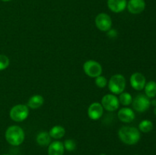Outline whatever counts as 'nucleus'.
I'll use <instances>...</instances> for the list:
<instances>
[{"label":"nucleus","instance_id":"f257e3e1","mask_svg":"<svg viewBox=\"0 0 156 155\" xmlns=\"http://www.w3.org/2000/svg\"><path fill=\"white\" fill-rule=\"evenodd\" d=\"M120 141L127 145H134L140 141L141 138L140 131L133 126H123L118 131Z\"/></svg>","mask_w":156,"mask_h":155},{"label":"nucleus","instance_id":"f03ea898","mask_svg":"<svg viewBox=\"0 0 156 155\" xmlns=\"http://www.w3.org/2000/svg\"><path fill=\"white\" fill-rule=\"evenodd\" d=\"M5 140L12 146H19L24 141L25 135L22 128L18 126H9L5 133Z\"/></svg>","mask_w":156,"mask_h":155},{"label":"nucleus","instance_id":"7ed1b4c3","mask_svg":"<svg viewBox=\"0 0 156 155\" xmlns=\"http://www.w3.org/2000/svg\"><path fill=\"white\" fill-rule=\"evenodd\" d=\"M126 78L123 74L112 75L108 81V88L113 94H120L126 88Z\"/></svg>","mask_w":156,"mask_h":155},{"label":"nucleus","instance_id":"20e7f679","mask_svg":"<svg viewBox=\"0 0 156 155\" xmlns=\"http://www.w3.org/2000/svg\"><path fill=\"white\" fill-rule=\"evenodd\" d=\"M29 108L25 104H18L14 106L9 112V116L13 121L20 122L28 117Z\"/></svg>","mask_w":156,"mask_h":155},{"label":"nucleus","instance_id":"39448f33","mask_svg":"<svg viewBox=\"0 0 156 155\" xmlns=\"http://www.w3.org/2000/svg\"><path fill=\"white\" fill-rule=\"evenodd\" d=\"M84 72L90 78H97L101 75L103 68L101 65L97 61L90 60L86 61L83 65Z\"/></svg>","mask_w":156,"mask_h":155},{"label":"nucleus","instance_id":"423d86ee","mask_svg":"<svg viewBox=\"0 0 156 155\" xmlns=\"http://www.w3.org/2000/svg\"><path fill=\"white\" fill-rule=\"evenodd\" d=\"M101 105L104 109L108 112H114L117 110L120 107L119 99L115 94H108L104 96L101 99Z\"/></svg>","mask_w":156,"mask_h":155},{"label":"nucleus","instance_id":"0eeeda50","mask_svg":"<svg viewBox=\"0 0 156 155\" xmlns=\"http://www.w3.org/2000/svg\"><path fill=\"white\" fill-rule=\"evenodd\" d=\"M133 107L136 112H144L149 109L151 106V101L144 94H139L133 100Z\"/></svg>","mask_w":156,"mask_h":155},{"label":"nucleus","instance_id":"6e6552de","mask_svg":"<svg viewBox=\"0 0 156 155\" xmlns=\"http://www.w3.org/2000/svg\"><path fill=\"white\" fill-rule=\"evenodd\" d=\"M94 23L99 30L108 32L112 27V20L110 15L106 13H100L96 16Z\"/></svg>","mask_w":156,"mask_h":155},{"label":"nucleus","instance_id":"1a4fd4ad","mask_svg":"<svg viewBox=\"0 0 156 155\" xmlns=\"http://www.w3.org/2000/svg\"><path fill=\"white\" fill-rule=\"evenodd\" d=\"M131 87L136 91H142L144 89L146 84V79L145 76L140 72H135L130 76Z\"/></svg>","mask_w":156,"mask_h":155},{"label":"nucleus","instance_id":"9d476101","mask_svg":"<svg viewBox=\"0 0 156 155\" xmlns=\"http://www.w3.org/2000/svg\"><path fill=\"white\" fill-rule=\"evenodd\" d=\"M104 114V108L101 103L94 102L91 103L88 109V115L91 120H98Z\"/></svg>","mask_w":156,"mask_h":155},{"label":"nucleus","instance_id":"9b49d317","mask_svg":"<svg viewBox=\"0 0 156 155\" xmlns=\"http://www.w3.org/2000/svg\"><path fill=\"white\" fill-rule=\"evenodd\" d=\"M126 8L129 13L138 15L142 13L146 9V2L145 0H129L127 2Z\"/></svg>","mask_w":156,"mask_h":155},{"label":"nucleus","instance_id":"f8f14e48","mask_svg":"<svg viewBox=\"0 0 156 155\" xmlns=\"http://www.w3.org/2000/svg\"><path fill=\"white\" fill-rule=\"evenodd\" d=\"M117 117L122 122L129 123L135 119V112L131 108L123 107L120 108L117 112Z\"/></svg>","mask_w":156,"mask_h":155},{"label":"nucleus","instance_id":"ddd939ff","mask_svg":"<svg viewBox=\"0 0 156 155\" xmlns=\"http://www.w3.org/2000/svg\"><path fill=\"white\" fill-rule=\"evenodd\" d=\"M108 7L114 13H120L126 9V0H108Z\"/></svg>","mask_w":156,"mask_h":155},{"label":"nucleus","instance_id":"4468645a","mask_svg":"<svg viewBox=\"0 0 156 155\" xmlns=\"http://www.w3.org/2000/svg\"><path fill=\"white\" fill-rule=\"evenodd\" d=\"M64 152H65V147L62 141L56 140L48 145V150H47L48 155H63Z\"/></svg>","mask_w":156,"mask_h":155},{"label":"nucleus","instance_id":"2eb2a0df","mask_svg":"<svg viewBox=\"0 0 156 155\" xmlns=\"http://www.w3.org/2000/svg\"><path fill=\"white\" fill-rule=\"evenodd\" d=\"M44 103V98L40 94H35L30 97L27 101V106L32 109H39Z\"/></svg>","mask_w":156,"mask_h":155},{"label":"nucleus","instance_id":"dca6fc26","mask_svg":"<svg viewBox=\"0 0 156 155\" xmlns=\"http://www.w3.org/2000/svg\"><path fill=\"white\" fill-rule=\"evenodd\" d=\"M51 138L49 132L44 131V132H41L37 134L36 141L40 146L45 147V146H48L51 143Z\"/></svg>","mask_w":156,"mask_h":155},{"label":"nucleus","instance_id":"f3484780","mask_svg":"<svg viewBox=\"0 0 156 155\" xmlns=\"http://www.w3.org/2000/svg\"><path fill=\"white\" fill-rule=\"evenodd\" d=\"M49 134L52 138L59 140L64 137L66 134V129L61 126H55L50 129Z\"/></svg>","mask_w":156,"mask_h":155},{"label":"nucleus","instance_id":"a211bd4d","mask_svg":"<svg viewBox=\"0 0 156 155\" xmlns=\"http://www.w3.org/2000/svg\"><path fill=\"white\" fill-rule=\"evenodd\" d=\"M145 94L146 97L150 98H154L156 96V82L154 81H150L145 85Z\"/></svg>","mask_w":156,"mask_h":155},{"label":"nucleus","instance_id":"6ab92c4d","mask_svg":"<svg viewBox=\"0 0 156 155\" xmlns=\"http://www.w3.org/2000/svg\"><path fill=\"white\" fill-rule=\"evenodd\" d=\"M154 128L153 122L149 119H144L139 124V130L143 133H149Z\"/></svg>","mask_w":156,"mask_h":155},{"label":"nucleus","instance_id":"aec40b11","mask_svg":"<svg viewBox=\"0 0 156 155\" xmlns=\"http://www.w3.org/2000/svg\"><path fill=\"white\" fill-rule=\"evenodd\" d=\"M119 102H120V104H122L123 106H129L133 102V97L128 92H124L121 93L120 94H119Z\"/></svg>","mask_w":156,"mask_h":155},{"label":"nucleus","instance_id":"412c9836","mask_svg":"<svg viewBox=\"0 0 156 155\" xmlns=\"http://www.w3.org/2000/svg\"><path fill=\"white\" fill-rule=\"evenodd\" d=\"M65 150L67 151H73L76 148V143L73 139H66L63 143Z\"/></svg>","mask_w":156,"mask_h":155},{"label":"nucleus","instance_id":"4be33fe9","mask_svg":"<svg viewBox=\"0 0 156 155\" xmlns=\"http://www.w3.org/2000/svg\"><path fill=\"white\" fill-rule=\"evenodd\" d=\"M10 61L8 56L5 55L0 54V71L6 69L9 67Z\"/></svg>","mask_w":156,"mask_h":155},{"label":"nucleus","instance_id":"5701e85b","mask_svg":"<svg viewBox=\"0 0 156 155\" xmlns=\"http://www.w3.org/2000/svg\"><path fill=\"white\" fill-rule=\"evenodd\" d=\"M95 84L99 88H104L108 84V79L103 75H100L98 77L95 78Z\"/></svg>","mask_w":156,"mask_h":155},{"label":"nucleus","instance_id":"b1692460","mask_svg":"<svg viewBox=\"0 0 156 155\" xmlns=\"http://www.w3.org/2000/svg\"><path fill=\"white\" fill-rule=\"evenodd\" d=\"M108 36L110 37L114 38L117 36V32L116 30H113V29H110L108 31Z\"/></svg>","mask_w":156,"mask_h":155},{"label":"nucleus","instance_id":"393cba45","mask_svg":"<svg viewBox=\"0 0 156 155\" xmlns=\"http://www.w3.org/2000/svg\"><path fill=\"white\" fill-rule=\"evenodd\" d=\"M151 105H152V106H156V100L155 99H154L153 100H152V101H151Z\"/></svg>","mask_w":156,"mask_h":155},{"label":"nucleus","instance_id":"a878e982","mask_svg":"<svg viewBox=\"0 0 156 155\" xmlns=\"http://www.w3.org/2000/svg\"><path fill=\"white\" fill-rule=\"evenodd\" d=\"M154 114L156 115V106H155V108H154Z\"/></svg>","mask_w":156,"mask_h":155},{"label":"nucleus","instance_id":"bb28decb","mask_svg":"<svg viewBox=\"0 0 156 155\" xmlns=\"http://www.w3.org/2000/svg\"><path fill=\"white\" fill-rule=\"evenodd\" d=\"M2 2H10L11 0H2Z\"/></svg>","mask_w":156,"mask_h":155},{"label":"nucleus","instance_id":"cd10ccee","mask_svg":"<svg viewBox=\"0 0 156 155\" xmlns=\"http://www.w3.org/2000/svg\"><path fill=\"white\" fill-rule=\"evenodd\" d=\"M99 155H107V154H105V153H101V154H99Z\"/></svg>","mask_w":156,"mask_h":155},{"label":"nucleus","instance_id":"c85d7f7f","mask_svg":"<svg viewBox=\"0 0 156 155\" xmlns=\"http://www.w3.org/2000/svg\"><path fill=\"white\" fill-rule=\"evenodd\" d=\"M2 155H9V154H2Z\"/></svg>","mask_w":156,"mask_h":155},{"label":"nucleus","instance_id":"c756f323","mask_svg":"<svg viewBox=\"0 0 156 155\" xmlns=\"http://www.w3.org/2000/svg\"><path fill=\"white\" fill-rule=\"evenodd\" d=\"M135 155H137V154H135Z\"/></svg>","mask_w":156,"mask_h":155}]
</instances>
